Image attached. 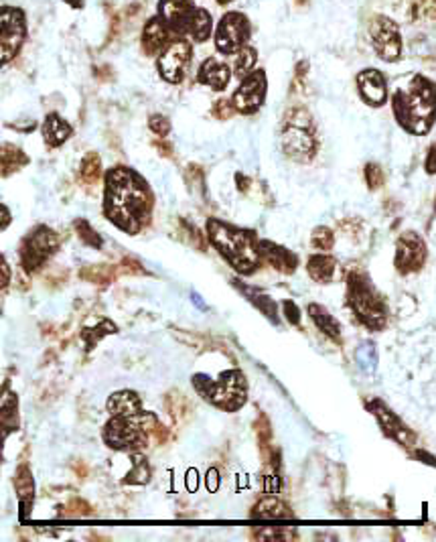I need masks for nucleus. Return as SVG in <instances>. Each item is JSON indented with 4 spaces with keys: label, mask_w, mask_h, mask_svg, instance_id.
<instances>
[{
    "label": "nucleus",
    "mask_w": 436,
    "mask_h": 542,
    "mask_svg": "<svg viewBox=\"0 0 436 542\" xmlns=\"http://www.w3.org/2000/svg\"><path fill=\"white\" fill-rule=\"evenodd\" d=\"M230 78H232V69L228 68L223 61L216 59V57L205 59L199 71H197V80L203 83V85H209L216 92L225 90V85L230 83Z\"/></svg>",
    "instance_id": "obj_19"
},
{
    "label": "nucleus",
    "mask_w": 436,
    "mask_h": 542,
    "mask_svg": "<svg viewBox=\"0 0 436 542\" xmlns=\"http://www.w3.org/2000/svg\"><path fill=\"white\" fill-rule=\"evenodd\" d=\"M205 484H207V488L209 491H218L219 488V471L216 467H211L209 471H207V479H205Z\"/></svg>",
    "instance_id": "obj_41"
},
{
    "label": "nucleus",
    "mask_w": 436,
    "mask_h": 542,
    "mask_svg": "<svg viewBox=\"0 0 436 542\" xmlns=\"http://www.w3.org/2000/svg\"><path fill=\"white\" fill-rule=\"evenodd\" d=\"M371 45L383 61H395L402 55L400 28L388 16H376L371 23Z\"/></svg>",
    "instance_id": "obj_15"
},
{
    "label": "nucleus",
    "mask_w": 436,
    "mask_h": 542,
    "mask_svg": "<svg viewBox=\"0 0 436 542\" xmlns=\"http://www.w3.org/2000/svg\"><path fill=\"white\" fill-rule=\"evenodd\" d=\"M398 124L410 135H426L436 123V83L414 75L406 88H398L392 98Z\"/></svg>",
    "instance_id": "obj_2"
},
{
    "label": "nucleus",
    "mask_w": 436,
    "mask_h": 542,
    "mask_svg": "<svg viewBox=\"0 0 436 542\" xmlns=\"http://www.w3.org/2000/svg\"><path fill=\"white\" fill-rule=\"evenodd\" d=\"M187 488L191 489V491H195V488H197V471L195 469H191L187 474Z\"/></svg>",
    "instance_id": "obj_43"
},
{
    "label": "nucleus",
    "mask_w": 436,
    "mask_h": 542,
    "mask_svg": "<svg viewBox=\"0 0 436 542\" xmlns=\"http://www.w3.org/2000/svg\"><path fill=\"white\" fill-rule=\"evenodd\" d=\"M307 313H309L311 321L317 325V329H319L321 333H325V335H327L329 339H333V341H341L339 321H337L323 305L311 303V305L307 307Z\"/></svg>",
    "instance_id": "obj_24"
},
{
    "label": "nucleus",
    "mask_w": 436,
    "mask_h": 542,
    "mask_svg": "<svg viewBox=\"0 0 436 542\" xmlns=\"http://www.w3.org/2000/svg\"><path fill=\"white\" fill-rule=\"evenodd\" d=\"M416 457H418V459H422L424 463L435 465L436 467V457H432V455H428V453H424V451H416Z\"/></svg>",
    "instance_id": "obj_44"
},
{
    "label": "nucleus",
    "mask_w": 436,
    "mask_h": 542,
    "mask_svg": "<svg viewBox=\"0 0 436 542\" xmlns=\"http://www.w3.org/2000/svg\"><path fill=\"white\" fill-rule=\"evenodd\" d=\"M207 238L218 248L219 254L230 262L233 271L240 274L256 272L262 258L258 252V238L254 231L242 230L211 217L207 219Z\"/></svg>",
    "instance_id": "obj_3"
},
{
    "label": "nucleus",
    "mask_w": 436,
    "mask_h": 542,
    "mask_svg": "<svg viewBox=\"0 0 436 542\" xmlns=\"http://www.w3.org/2000/svg\"><path fill=\"white\" fill-rule=\"evenodd\" d=\"M28 163V157L23 152V150H18L16 147H11V145H4L2 147V173L4 177L11 173V169L16 171V169H21V167H25Z\"/></svg>",
    "instance_id": "obj_30"
},
{
    "label": "nucleus",
    "mask_w": 436,
    "mask_h": 542,
    "mask_svg": "<svg viewBox=\"0 0 436 542\" xmlns=\"http://www.w3.org/2000/svg\"><path fill=\"white\" fill-rule=\"evenodd\" d=\"M193 51H191V43L185 41V39H179V41L169 43L164 47L161 55H159V61H156V68H159V73L163 75L164 82L169 83H181L185 73H187V68H189V61H191Z\"/></svg>",
    "instance_id": "obj_12"
},
{
    "label": "nucleus",
    "mask_w": 436,
    "mask_h": 542,
    "mask_svg": "<svg viewBox=\"0 0 436 542\" xmlns=\"http://www.w3.org/2000/svg\"><path fill=\"white\" fill-rule=\"evenodd\" d=\"M116 331H118V327L114 325L112 321H108V319H102L94 329H83L82 338L85 339L87 350H92L100 339L106 338V335H110V333H116Z\"/></svg>",
    "instance_id": "obj_33"
},
{
    "label": "nucleus",
    "mask_w": 436,
    "mask_h": 542,
    "mask_svg": "<svg viewBox=\"0 0 436 542\" xmlns=\"http://www.w3.org/2000/svg\"><path fill=\"white\" fill-rule=\"evenodd\" d=\"M233 285L242 291V295H244L266 319H270L274 325H278V311H276V303L272 301V297H268V295H266L262 288H258V286L244 285V283H240V281H233Z\"/></svg>",
    "instance_id": "obj_22"
},
{
    "label": "nucleus",
    "mask_w": 436,
    "mask_h": 542,
    "mask_svg": "<svg viewBox=\"0 0 436 542\" xmlns=\"http://www.w3.org/2000/svg\"><path fill=\"white\" fill-rule=\"evenodd\" d=\"M57 250H59V236L47 226H37L21 242V248H18L21 264L27 272L39 271Z\"/></svg>",
    "instance_id": "obj_8"
},
{
    "label": "nucleus",
    "mask_w": 436,
    "mask_h": 542,
    "mask_svg": "<svg viewBox=\"0 0 436 542\" xmlns=\"http://www.w3.org/2000/svg\"><path fill=\"white\" fill-rule=\"evenodd\" d=\"M150 481V465L144 455L132 453V469L124 477V484H132V486H144Z\"/></svg>",
    "instance_id": "obj_29"
},
{
    "label": "nucleus",
    "mask_w": 436,
    "mask_h": 542,
    "mask_svg": "<svg viewBox=\"0 0 436 542\" xmlns=\"http://www.w3.org/2000/svg\"><path fill=\"white\" fill-rule=\"evenodd\" d=\"M311 244L317 250H321V252H327V250H331L335 246V234H333V230H329L327 226H319V228L313 230Z\"/></svg>",
    "instance_id": "obj_36"
},
{
    "label": "nucleus",
    "mask_w": 436,
    "mask_h": 542,
    "mask_svg": "<svg viewBox=\"0 0 436 542\" xmlns=\"http://www.w3.org/2000/svg\"><path fill=\"white\" fill-rule=\"evenodd\" d=\"M2 216H4V219H2V228H6V226H9V207H6V205H2Z\"/></svg>",
    "instance_id": "obj_46"
},
{
    "label": "nucleus",
    "mask_w": 436,
    "mask_h": 542,
    "mask_svg": "<svg viewBox=\"0 0 436 542\" xmlns=\"http://www.w3.org/2000/svg\"><path fill=\"white\" fill-rule=\"evenodd\" d=\"M256 61H258V53H256V49H254V47H250V45H244V47L240 49L238 59H235V75L244 80L245 75H250V73L254 71Z\"/></svg>",
    "instance_id": "obj_32"
},
{
    "label": "nucleus",
    "mask_w": 436,
    "mask_h": 542,
    "mask_svg": "<svg viewBox=\"0 0 436 542\" xmlns=\"http://www.w3.org/2000/svg\"><path fill=\"white\" fill-rule=\"evenodd\" d=\"M307 271H309V276L317 281V283H323L327 285L335 278V272H337V258L331 256V254H313L307 262Z\"/></svg>",
    "instance_id": "obj_25"
},
{
    "label": "nucleus",
    "mask_w": 436,
    "mask_h": 542,
    "mask_svg": "<svg viewBox=\"0 0 436 542\" xmlns=\"http://www.w3.org/2000/svg\"><path fill=\"white\" fill-rule=\"evenodd\" d=\"M73 228L78 231V236H80V240H82L85 246H92V248H102V236L97 234L94 228H92V224L87 222V219H83V217H78L75 222H73Z\"/></svg>",
    "instance_id": "obj_34"
},
{
    "label": "nucleus",
    "mask_w": 436,
    "mask_h": 542,
    "mask_svg": "<svg viewBox=\"0 0 436 542\" xmlns=\"http://www.w3.org/2000/svg\"><path fill=\"white\" fill-rule=\"evenodd\" d=\"M159 431V420L152 412L128 417H112L104 427V443L116 451H138L149 445L150 433Z\"/></svg>",
    "instance_id": "obj_5"
},
{
    "label": "nucleus",
    "mask_w": 436,
    "mask_h": 542,
    "mask_svg": "<svg viewBox=\"0 0 436 542\" xmlns=\"http://www.w3.org/2000/svg\"><path fill=\"white\" fill-rule=\"evenodd\" d=\"M355 358H357V364L359 368L366 372V374H373L376 368H378V352H376V345L371 341H363L357 352H355Z\"/></svg>",
    "instance_id": "obj_31"
},
{
    "label": "nucleus",
    "mask_w": 436,
    "mask_h": 542,
    "mask_svg": "<svg viewBox=\"0 0 436 542\" xmlns=\"http://www.w3.org/2000/svg\"><path fill=\"white\" fill-rule=\"evenodd\" d=\"M9 283V266H6V262L2 260V286H6Z\"/></svg>",
    "instance_id": "obj_45"
},
{
    "label": "nucleus",
    "mask_w": 436,
    "mask_h": 542,
    "mask_svg": "<svg viewBox=\"0 0 436 542\" xmlns=\"http://www.w3.org/2000/svg\"><path fill=\"white\" fill-rule=\"evenodd\" d=\"M80 177L83 183H96L100 177V157L96 152H87L83 157L82 167H80Z\"/></svg>",
    "instance_id": "obj_35"
},
{
    "label": "nucleus",
    "mask_w": 436,
    "mask_h": 542,
    "mask_svg": "<svg viewBox=\"0 0 436 542\" xmlns=\"http://www.w3.org/2000/svg\"><path fill=\"white\" fill-rule=\"evenodd\" d=\"M14 488H16V496H18V506H21V518H27V510L31 512L33 508V477L27 467H18L16 475H14Z\"/></svg>",
    "instance_id": "obj_27"
},
{
    "label": "nucleus",
    "mask_w": 436,
    "mask_h": 542,
    "mask_svg": "<svg viewBox=\"0 0 436 542\" xmlns=\"http://www.w3.org/2000/svg\"><path fill=\"white\" fill-rule=\"evenodd\" d=\"M266 90H268V82H266V73L262 69L252 71L250 75H245L240 88L233 94V110L242 112V114H254L262 108L264 100H266Z\"/></svg>",
    "instance_id": "obj_14"
},
{
    "label": "nucleus",
    "mask_w": 436,
    "mask_h": 542,
    "mask_svg": "<svg viewBox=\"0 0 436 542\" xmlns=\"http://www.w3.org/2000/svg\"><path fill=\"white\" fill-rule=\"evenodd\" d=\"M193 386L205 400H209L213 407L221 408L225 412L240 410L248 398V384L240 370L223 372L219 380H211L205 374H195Z\"/></svg>",
    "instance_id": "obj_6"
},
{
    "label": "nucleus",
    "mask_w": 436,
    "mask_h": 542,
    "mask_svg": "<svg viewBox=\"0 0 436 542\" xmlns=\"http://www.w3.org/2000/svg\"><path fill=\"white\" fill-rule=\"evenodd\" d=\"M250 39V21L242 13H228L216 28V47L219 53L233 55Z\"/></svg>",
    "instance_id": "obj_10"
},
{
    "label": "nucleus",
    "mask_w": 436,
    "mask_h": 542,
    "mask_svg": "<svg viewBox=\"0 0 436 542\" xmlns=\"http://www.w3.org/2000/svg\"><path fill=\"white\" fill-rule=\"evenodd\" d=\"M169 25L164 23L161 16H152L149 19V23H147V27L142 31V49L147 51L149 55L159 53V51H163L164 45L169 41Z\"/></svg>",
    "instance_id": "obj_20"
},
{
    "label": "nucleus",
    "mask_w": 436,
    "mask_h": 542,
    "mask_svg": "<svg viewBox=\"0 0 436 542\" xmlns=\"http://www.w3.org/2000/svg\"><path fill=\"white\" fill-rule=\"evenodd\" d=\"M193 13L195 6L191 0H159V16L175 33H189Z\"/></svg>",
    "instance_id": "obj_16"
},
{
    "label": "nucleus",
    "mask_w": 436,
    "mask_h": 542,
    "mask_svg": "<svg viewBox=\"0 0 436 542\" xmlns=\"http://www.w3.org/2000/svg\"><path fill=\"white\" fill-rule=\"evenodd\" d=\"M0 23H2L0 51H2V63L6 66L14 55L18 53V49L27 39V19H25V13L16 6H2Z\"/></svg>",
    "instance_id": "obj_9"
},
{
    "label": "nucleus",
    "mask_w": 436,
    "mask_h": 542,
    "mask_svg": "<svg viewBox=\"0 0 436 542\" xmlns=\"http://www.w3.org/2000/svg\"><path fill=\"white\" fill-rule=\"evenodd\" d=\"M292 512L287 504L282 500H278L274 494H268L264 500H260L252 512V518H260V520H287L292 518Z\"/></svg>",
    "instance_id": "obj_26"
},
{
    "label": "nucleus",
    "mask_w": 436,
    "mask_h": 542,
    "mask_svg": "<svg viewBox=\"0 0 436 542\" xmlns=\"http://www.w3.org/2000/svg\"><path fill=\"white\" fill-rule=\"evenodd\" d=\"M106 408L112 417H128L142 412V398L134 390H120L114 392L106 402Z\"/></svg>",
    "instance_id": "obj_21"
},
{
    "label": "nucleus",
    "mask_w": 436,
    "mask_h": 542,
    "mask_svg": "<svg viewBox=\"0 0 436 542\" xmlns=\"http://www.w3.org/2000/svg\"><path fill=\"white\" fill-rule=\"evenodd\" d=\"M428 258V248L420 234L404 231L395 242L394 266L400 274H412L422 271L424 262Z\"/></svg>",
    "instance_id": "obj_11"
},
{
    "label": "nucleus",
    "mask_w": 436,
    "mask_h": 542,
    "mask_svg": "<svg viewBox=\"0 0 436 542\" xmlns=\"http://www.w3.org/2000/svg\"><path fill=\"white\" fill-rule=\"evenodd\" d=\"M219 4H230V2H233V0H218Z\"/></svg>",
    "instance_id": "obj_47"
},
{
    "label": "nucleus",
    "mask_w": 436,
    "mask_h": 542,
    "mask_svg": "<svg viewBox=\"0 0 436 542\" xmlns=\"http://www.w3.org/2000/svg\"><path fill=\"white\" fill-rule=\"evenodd\" d=\"M211 28H213V19H211L209 11L195 9L191 19V27H189V33H191L193 39L197 43L207 41L211 37Z\"/></svg>",
    "instance_id": "obj_28"
},
{
    "label": "nucleus",
    "mask_w": 436,
    "mask_h": 542,
    "mask_svg": "<svg viewBox=\"0 0 436 542\" xmlns=\"http://www.w3.org/2000/svg\"><path fill=\"white\" fill-rule=\"evenodd\" d=\"M366 181H368L369 189H380L383 185L382 169L376 163H369L368 167H366Z\"/></svg>",
    "instance_id": "obj_37"
},
{
    "label": "nucleus",
    "mask_w": 436,
    "mask_h": 542,
    "mask_svg": "<svg viewBox=\"0 0 436 542\" xmlns=\"http://www.w3.org/2000/svg\"><path fill=\"white\" fill-rule=\"evenodd\" d=\"M424 169L428 175H436V145H432L428 149V155H426V161H424Z\"/></svg>",
    "instance_id": "obj_40"
},
{
    "label": "nucleus",
    "mask_w": 436,
    "mask_h": 542,
    "mask_svg": "<svg viewBox=\"0 0 436 542\" xmlns=\"http://www.w3.org/2000/svg\"><path fill=\"white\" fill-rule=\"evenodd\" d=\"M366 407L376 417V420L382 427L386 437H390L392 441H395L402 447H414L416 445V434L410 431L395 412L390 410V407L386 402H382L380 398H371V400L366 402Z\"/></svg>",
    "instance_id": "obj_13"
},
{
    "label": "nucleus",
    "mask_w": 436,
    "mask_h": 542,
    "mask_svg": "<svg viewBox=\"0 0 436 542\" xmlns=\"http://www.w3.org/2000/svg\"><path fill=\"white\" fill-rule=\"evenodd\" d=\"M258 252L260 258L264 262H268L270 266H274L278 272L285 274H292L299 266V256L294 252H290L282 246L274 244L270 240H258Z\"/></svg>",
    "instance_id": "obj_18"
},
{
    "label": "nucleus",
    "mask_w": 436,
    "mask_h": 542,
    "mask_svg": "<svg viewBox=\"0 0 436 542\" xmlns=\"http://www.w3.org/2000/svg\"><path fill=\"white\" fill-rule=\"evenodd\" d=\"M280 491V477L278 475H268L266 477V494H278Z\"/></svg>",
    "instance_id": "obj_42"
},
{
    "label": "nucleus",
    "mask_w": 436,
    "mask_h": 542,
    "mask_svg": "<svg viewBox=\"0 0 436 542\" xmlns=\"http://www.w3.org/2000/svg\"><path fill=\"white\" fill-rule=\"evenodd\" d=\"M347 305L361 325L382 331L388 325V305L366 272H351L347 278Z\"/></svg>",
    "instance_id": "obj_4"
},
{
    "label": "nucleus",
    "mask_w": 436,
    "mask_h": 542,
    "mask_svg": "<svg viewBox=\"0 0 436 542\" xmlns=\"http://www.w3.org/2000/svg\"><path fill=\"white\" fill-rule=\"evenodd\" d=\"M152 193L137 171L114 167L106 175L104 214L110 222L130 236H137L150 219Z\"/></svg>",
    "instance_id": "obj_1"
},
{
    "label": "nucleus",
    "mask_w": 436,
    "mask_h": 542,
    "mask_svg": "<svg viewBox=\"0 0 436 542\" xmlns=\"http://www.w3.org/2000/svg\"><path fill=\"white\" fill-rule=\"evenodd\" d=\"M71 132H73V128H71V124L65 118H61L55 112L47 114V118L43 123V140L47 142V147H51V149L61 147L71 136Z\"/></svg>",
    "instance_id": "obj_23"
},
{
    "label": "nucleus",
    "mask_w": 436,
    "mask_h": 542,
    "mask_svg": "<svg viewBox=\"0 0 436 542\" xmlns=\"http://www.w3.org/2000/svg\"><path fill=\"white\" fill-rule=\"evenodd\" d=\"M357 90L363 98V102L373 108H380L388 100V83L382 71L378 69H363L357 75Z\"/></svg>",
    "instance_id": "obj_17"
},
{
    "label": "nucleus",
    "mask_w": 436,
    "mask_h": 542,
    "mask_svg": "<svg viewBox=\"0 0 436 542\" xmlns=\"http://www.w3.org/2000/svg\"><path fill=\"white\" fill-rule=\"evenodd\" d=\"M282 150L297 163H309L317 155V138H314L313 126L302 110H300V118H297V112H292L287 118V126L282 130Z\"/></svg>",
    "instance_id": "obj_7"
},
{
    "label": "nucleus",
    "mask_w": 436,
    "mask_h": 542,
    "mask_svg": "<svg viewBox=\"0 0 436 542\" xmlns=\"http://www.w3.org/2000/svg\"><path fill=\"white\" fill-rule=\"evenodd\" d=\"M282 309H285V315H287L288 323H292V325H299L300 323V309L297 307V303H294V301H285V303H282Z\"/></svg>",
    "instance_id": "obj_39"
},
{
    "label": "nucleus",
    "mask_w": 436,
    "mask_h": 542,
    "mask_svg": "<svg viewBox=\"0 0 436 542\" xmlns=\"http://www.w3.org/2000/svg\"><path fill=\"white\" fill-rule=\"evenodd\" d=\"M150 130L154 132V135H159V136H166L169 132H171V123L164 118L163 114H152L150 116Z\"/></svg>",
    "instance_id": "obj_38"
}]
</instances>
